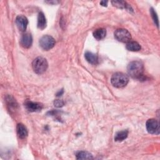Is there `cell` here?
Segmentation results:
<instances>
[{
  "mask_svg": "<svg viewBox=\"0 0 160 160\" xmlns=\"http://www.w3.org/2000/svg\"><path fill=\"white\" fill-rule=\"evenodd\" d=\"M128 72L130 76L136 79H140L144 72V65L142 62L134 61L129 63Z\"/></svg>",
  "mask_w": 160,
  "mask_h": 160,
  "instance_id": "obj_1",
  "label": "cell"
},
{
  "mask_svg": "<svg viewBox=\"0 0 160 160\" xmlns=\"http://www.w3.org/2000/svg\"><path fill=\"white\" fill-rule=\"evenodd\" d=\"M111 82L113 86L121 88L125 87L129 82V78L122 72H118L112 74L111 78Z\"/></svg>",
  "mask_w": 160,
  "mask_h": 160,
  "instance_id": "obj_2",
  "label": "cell"
},
{
  "mask_svg": "<svg viewBox=\"0 0 160 160\" xmlns=\"http://www.w3.org/2000/svg\"><path fill=\"white\" fill-rule=\"evenodd\" d=\"M32 67L36 74H41L46 71L48 67V63L45 58L39 56L33 60Z\"/></svg>",
  "mask_w": 160,
  "mask_h": 160,
  "instance_id": "obj_3",
  "label": "cell"
},
{
  "mask_svg": "<svg viewBox=\"0 0 160 160\" xmlns=\"http://www.w3.org/2000/svg\"><path fill=\"white\" fill-rule=\"evenodd\" d=\"M39 44L42 49L48 51L52 49L55 45V40L49 35H44L40 38Z\"/></svg>",
  "mask_w": 160,
  "mask_h": 160,
  "instance_id": "obj_4",
  "label": "cell"
},
{
  "mask_svg": "<svg viewBox=\"0 0 160 160\" xmlns=\"http://www.w3.org/2000/svg\"><path fill=\"white\" fill-rule=\"evenodd\" d=\"M115 38L122 42H128L131 39V35L130 32L126 29H118L114 32Z\"/></svg>",
  "mask_w": 160,
  "mask_h": 160,
  "instance_id": "obj_5",
  "label": "cell"
},
{
  "mask_svg": "<svg viewBox=\"0 0 160 160\" xmlns=\"http://www.w3.org/2000/svg\"><path fill=\"white\" fill-rule=\"evenodd\" d=\"M146 129L148 132L152 134H159V123L158 121L155 119H149L147 121Z\"/></svg>",
  "mask_w": 160,
  "mask_h": 160,
  "instance_id": "obj_6",
  "label": "cell"
},
{
  "mask_svg": "<svg viewBox=\"0 0 160 160\" xmlns=\"http://www.w3.org/2000/svg\"><path fill=\"white\" fill-rule=\"evenodd\" d=\"M15 22L19 31L22 32H24L26 31L28 24V20L26 17H25L23 15H19L16 17Z\"/></svg>",
  "mask_w": 160,
  "mask_h": 160,
  "instance_id": "obj_7",
  "label": "cell"
},
{
  "mask_svg": "<svg viewBox=\"0 0 160 160\" xmlns=\"http://www.w3.org/2000/svg\"><path fill=\"white\" fill-rule=\"evenodd\" d=\"M32 43V38L31 34L26 32L23 34L20 39V44L24 48H29Z\"/></svg>",
  "mask_w": 160,
  "mask_h": 160,
  "instance_id": "obj_8",
  "label": "cell"
},
{
  "mask_svg": "<svg viewBox=\"0 0 160 160\" xmlns=\"http://www.w3.org/2000/svg\"><path fill=\"white\" fill-rule=\"evenodd\" d=\"M25 107L26 109L30 112H36L41 111L43 106L42 104L39 102L27 101L25 102Z\"/></svg>",
  "mask_w": 160,
  "mask_h": 160,
  "instance_id": "obj_9",
  "label": "cell"
},
{
  "mask_svg": "<svg viewBox=\"0 0 160 160\" xmlns=\"http://www.w3.org/2000/svg\"><path fill=\"white\" fill-rule=\"evenodd\" d=\"M16 131L18 137L20 139H24L28 134V129L22 123H19L16 127Z\"/></svg>",
  "mask_w": 160,
  "mask_h": 160,
  "instance_id": "obj_10",
  "label": "cell"
},
{
  "mask_svg": "<svg viewBox=\"0 0 160 160\" xmlns=\"http://www.w3.org/2000/svg\"><path fill=\"white\" fill-rule=\"evenodd\" d=\"M84 58L86 61L91 64H97L98 63V56L97 54L91 52L87 51L84 54Z\"/></svg>",
  "mask_w": 160,
  "mask_h": 160,
  "instance_id": "obj_11",
  "label": "cell"
},
{
  "mask_svg": "<svg viewBox=\"0 0 160 160\" xmlns=\"http://www.w3.org/2000/svg\"><path fill=\"white\" fill-rule=\"evenodd\" d=\"M38 28L41 30L44 29L46 26V19L42 12H39L38 16Z\"/></svg>",
  "mask_w": 160,
  "mask_h": 160,
  "instance_id": "obj_12",
  "label": "cell"
},
{
  "mask_svg": "<svg viewBox=\"0 0 160 160\" xmlns=\"http://www.w3.org/2000/svg\"><path fill=\"white\" fill-rule=\"evenodd\" d=\"M106 35V30L104 28L97 29L93 32V36L97 40L103 39Z\"/></svg>",
  "mask_w": 160,
  "mask_h": 160,
  "instance_id": "obj_13",
  "label": "cell"
},
{
  "mask_svg": "<svg viewBox=\"0 0 160 160\" xmlns=\"http://www.w3.org/2000/svg\"><path fill=\"white\" fill-rule=\"evenodd\" d=\"M126 48L128 50L131 51H139L141 49V46L136 41H129L127 42Z\"/></svg>",
  "mask_w": 160,
  "mask_h": 160,
  "instance_id": "obj_14",
  "label": "cell"
},
{
  "mask_svg": "<svg viewBox=\"0 0 160 160\" xmlns=\"http://www.w3.org/2000/svg\"><path fill=\"white\" fill-rule=\"evenodd\" d=\"M128 131H127V130H123V131H119V132H116V134H115L114 141H119V142L122 141L128 137Z\"/></svg>",
  "mask_w": 160,
  "mask_h": 160,
  "instance_id": "obj_15",
  "label": "cell"
},
{
  "mask_svg": "<svg viewBox=\"0 0 160 160\" xmlns=\"http://www.w3.org/2000/svg\"><path fill=\"white\" fill-rule=\"evenodd\" d=\"M77 159H92L93 157L92 154L87 151H79L76 154Z\"/></svg>",
  "mask_w": 160,
  "mask_h": 160,
  "instance_id": "obj_16",
  "label": "cell"
},
{
  "mask_svg": "<svg viewBox=\"0 0 160 160\" xmlns=\"http://www.w3.org/2000/svg\"><path fill=\"white\" fill-rule=\"evenodd\" d=\"M111 3L113 6L119 8H126V2L123 1H112Z\"/></svg>",
  "mask_w": 160,
  "mask_h": 160,
  "instance_id": "obj_17",
  "label": "cell"
},
{
  "mask_svg": "<svg viewBox=\"0 0 160 160\" xmlns=\"http://www.w3.org/2000/svg\"><path fill=\"white\" fill-rule=\"evenodd\" d=\"M150 12H151V16L154 20V22H155V24H156V26L158 27L159 26V22H158V16L156 14V12H155V11L154 10L153 8H151V10H150Z\"/></svg>",
  "mask_w": 160,
  "mask_h": 160,
  "instance_id": "obj_18",
  "label": "cell"
},
{
  "mask_svg": "<svg viewBox=\"0 0 160 160\" xmlns=\"http://www.w3.org/2000/svg\"><path fill=\"white\" fill-rule=\"evenodd\" d=\"M54 104L56 107L57 108H60V107H62L64 106V102L62 100H59V99H56L54 101Z\"/></svg>",
  "mask_w": 160,
  "mask_h": 160,
  "instance_id": "obj_19",
  "label": "cell"
},
{
  "mask_svg": "<svg viewBox=\"0 0 160 160\" xmlns=\"http://www.w3.org/2000/svg\"><path fill=\"white\" fill-rule=\"evenodd\" d=\"M108 1H101L100 2V4L102 5V6H107V5H108Z\"/></svg>",
  "mask_w": 160,
  "mask_h": 160,
  "instance_id": "obj_20",
  "label": "cell"
},
{
  "mask_svg": "<svg viewBox=\"0 0 160 160\" xmlns=\"http://www.w3.org/2000/svg\"><path fill=\"white\" fill-rule=\"evenodd\" d=\"M63 90L62 89H61V92H60V91L57 93V96H61V94L63 93Z\"/></svg>",
  "mask_w": 160,
  "mask_h": 160,
  "instance_id": "obj_21",
  "label": "cell"
}]
</instances>
